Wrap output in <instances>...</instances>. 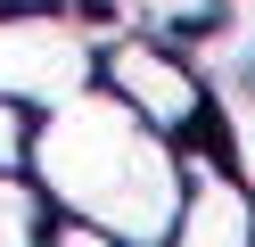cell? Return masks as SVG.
Wrapping results in <instances>:
<instances>
[{"mask_svg": "<svg viewBox=\"0 0 255 247\" xmlns=\"http://www.w3.org/2000/svg\"><path fill=\"white\" fill-rule=\"evenodd\" d=\"M25 181L50 214H83L116 247H165L173 206H181V140L91 74L33 115Z\"/></svg>", "mask_w": 255, "mask_h": 247, "instance_id": "obj_1", "label": "cell"}, {"mask_svg": "<svg viewBox=\"0 0 255 247\" xmlns=\"http://www.w3.org/2000/svg\"><path fill=\"white\" fill-rule=\"evenodd\" d=\"M91 74H99L107 91L124 99V107H140L156 132H173V140H198L206 115H214L206 74L189 66V49H173V41H165V33L107 25V33H99V66H91Z\"/></svg>", "mask_w": 255, "mask_h": 247, "instance_id": "obj_2", "label": "cell"}, {"mask_svg": "<svg viewBox=\"0 0 255 247\" xmlns=\"http://www.w3.org/2000/svg\"><path fill=\"white\" fill-rule=\"evenodd\" d=\"M165 247H255V190L222 165V148L181 140V206Z\"/></svg>", "mask_w": 255, "mask_h": 247, "instance_id": "obj_3", "label": "cell"}, {"mask_svg": "<svg viewBox=\"0 0 255 247\" xmlns=\"http://www.w3.org/2000/svg\"><path fill=\"white\" fill-rule=\"evenodd\" d=\"M25 140H33V99L0 91V173H25Z\"/></svg>", "mask_w": 255, "mask_h": 247, "instance_id": "obj_4", "label": "cell"}, {"mask_svg": "<svg viewBox=\"0 0 255 247\" xmlns=\"http://www.w3.org/2000/svg\"><path fill=\"white\" fill-rule=\"evenodd\" d=\"M41 247H116L99 223H83V214H50L41 223Z\"/></svg>", "mask_w": 255, "mask_h": 247, "instance_id": "obj_5", "label": "cell"}]
</instances>
